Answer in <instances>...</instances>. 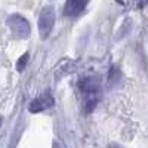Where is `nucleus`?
Wrapping results in <instances>:
<instances>
[{
	"label": "nucleus",
	"mask_w": 148,
	"mask_h": 148,
	"mask_svg": "<svg viewBox=\"0 0 148 148\" xmlns=\"http://www.w3.org/2000/svg\"><path fill=\"white\" fill-rule=\"evenodd\" d=\"M55 9L53 6L47 5L40 10L39 15V22H37V27H39V36L40 39H47L49 34L52 33V28L55 25Z\"/></svg>",
	"instance_id": "nucleus-1"
},
{
	"label": "nucleus",
	"mask_w": 148,
	"mask_h": 148,
	"mask_svg": "<svg viewBox=\"0 0 148 148\" xmlns=\"http://www.w3.org/2000/svg\"><path fill=\"white\" fill-rule=\"evenodd\" d=\"M6 24H8V27L19 37V39H27V37L30 36V33H31L30 22L27 21V18H24L19 14L10 15L6 19Z\"/></svg>",
	"instance_id": "nucleus-2"
},
{
	"label": "nucleus",
	"mask_w": 148,
	"mask_h": 148,
	"mask_svg": "<svg viewBox=\"0 0 148 148\" xmlns=\"http://www.w3.org/2000/svg\"><path fill=\"white\" fill-rule=\"evenodd\" d=\"M77 89L83 95H95L99 90V80L93 76H83L77 80Z\"/></svg>",
	"instance_id": "nucleus-3"
},
{
	"label": "nucleus",
	"mask_w": 148,
	"mask_h": 148,
	"mask_svg": "<svg viewBox=\"0 0 148 148\" xmlns=\"http://www.w3.org/2000/svg\"><path fill=\"white\" fill-rule=\"evenodd\" d=\"M55 101H53V98L51 93H45L39 98H36V99H33L28 105V110H30V113L33 114H37V113H42V111L47 110V108H51L53 107Z\"/></svg>",
	"instance_id": "nucleus-4"
},
{
	"label": "nucleus",
	"mask_w": 148,
	"mask_h": 148,
	"mask_svg": "<svg viewBox=\"0 0 148 148\" xmlns=\"http://www.w3.org/2000/svg\"><path fill=\"white\" fill-rule=\"evenodd\" d=\"M89 0H67L65 6H64V15L67 16H77L79 14H82L83 9L86 8Z\"/></svg>",
	"instance_id": "nucleus-5"
},
{
	"label": "nucleus",
	"mask_w": 148,
	"mask_h": 148,
	"mask_svg": "<svg viewBox=\"0 0 148 148\" xmlns=\"http://www.w3.org/2000/svg\"><path fill=\"white\" fill-rule=\"evenodd\" d=\"M89 98L86 99V105H84V110H86V113H92V111L95 110V107L98 105V102H99V98L95 95H88Z\"/></svg>",
	"instance_id": "nucleus-6"
},
{
	"label": "nucleus",
	"mask_w": 148,
	"mask_h": 148,
	"mask_svg": "<svg viewBox=\"0 0 148 148\" xmlns=\"http://www.w3.org/2000/svg\"><path fill=\"white\" fill-rule=\"evenodd\" d=\"M119 79H120V70H119V67L117 65H111L110 71H108V82H110V84L117 83Z\"/></svg>",
	"instance_id": "nucleus-7"
},
{
	"label": "nucleus",
	"mask_w": 148,
	"mask_h": 148,
	"mask_svg": "<svg viewBox=\"0 0 148 148\" xmlns=\"http://www.w3.org/2000/svg\"><path fill=\"white\" fill-rule=\"evenodd\" d=\"M28 61H30V53H28V52H25L22 56H19V58H18V61H16V71L22 73L24 70L27 68Z\"/></svg>",
	"instance_id": "nucleus-8"
},
{
	"label": "nucleus",
	"mask_w": 148,
	"mask_h": 148,
	"mask_svg": "<svg viewBox=\"0 0 148 148\" xmlns=\"http://www.w3.org/2000/svg\"><path fill=\"white\" fill-rule=\"evenodd\" d=\"M2 123H3V119H2V117H0V126H2Z\"/></svg>",
	"instance_id": "nucleus-9"
}]
</instances>
